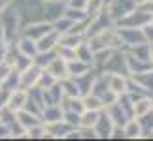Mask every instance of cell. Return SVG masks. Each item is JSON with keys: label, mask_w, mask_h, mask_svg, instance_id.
I'll use <instances>...</instances> for the list:
<instances>
[{"label": "cell", "mask_w": 153, "mask_h": 141, "mask_svg": "<svg viewBox=\"0 0 153 141\" xmlns=\"http://www.w3.org/2000/svg\"><path fill=\"white\" fill-rule=\"evenodd\" d=\"M51 30H53V23H49V21H34L25 28V36L36 42V40H40L42 36H45V34L51 32Z\"/></svg>", "instance_id": "7a4b0ae2"}, {"label": "cell", "mask_w": 153, "mask_h": 141, "mask_svg": "<svg viewBox=\"0 0 153 141\" xmlns=\"http://www.w3.org/2000/svg\"><path fill=\"white\" fill-rule=\"evenodd\" d=\"M45 2H61V0H45Z\"/></svg>", "instance_id": "30bf717a"}, {"label": "cell", "mask_w": 153, "mask_h": 141, "mask_svg": "<svg viewBox=\"0 0 153 141\" xmlns=\"http://www.w3.org/2000/svg\"><path fill=\"white\" fill-rule=\"evenodd\" d=\"M111 130H114V122L110 120V117L108 115H100L98 117V120H97V124H95V134H97V137H110L111 136Z\"/></svg>", "instance_id": "5b68a950"}, {"label": "cell", "mask_w": 153, "mask_h": 141, "mask_svg": "<svg viewBox=\"0 0 153 141\" xmlns=\"http://www.w3.org/2000/svg\"><path fill=\"white\" fill-rule=\"evenodd\" d=\"M0 2H2V0H0Z\"/></svg>", "instance_id": "7c38bea8"}, {"label": "cell", "mask_w": 153, "mask_h": 141, "mask_svg": "<svg viewBox=\"0 0 153 141\" xmlns=\"http://www.w3.org/2000/svg\"><path fill=\"white\" fill-rule=\"evenodd\" d=\"M48 72H49L57 81H62V79L70 77V75H68V62L64 60V58H61L59 55L48 64Z\"/></svg>", "instance_id": "277c9868"}, {"label": "cell", "mask_w": 153, "mask_h": 141, "mask_svg": "<svg viewBox=\"0 0 153 141\" xmlns=\"http://www.w3.org/2000/svg\"><path fill=\"white\" fill-rule=\"evenodd\" d=\"M17 49H19L25 57L34 58V57H36V53H38V45H36V42H34V40L23 36L19 42H17Z\"/></svg>", "instance_id": "8992f818"}, {"label": "cell", "mask_w": 153, "mask_h": 141, "mask_svg": "<svg viewBox=\"0 0 153 141\" xmlns=\"http://www.w3.org/2000/svg\"><path fill=\"white\" fill-rule=\"evenodd\" d=\"M40 73H42V66L38 64H30L23 70V73H19V89L23 90H32L38 87V79H40Z\"/></svg>", "instance_id": "6da1fadb"}, {"label": "cell", "mask_w": 153, "mask_h": 141, "mask_svg": "<svg viewBox=\"0 0 153 141\" xmlns=\"http://www.w3.org/2000/svg\"><path fill=\"white\" fill-rule=\"evenodd\" d=\"M123 134L125 137H142V126L136 119H128L123 124Z\"/></svg>", "instance_id": "9c48e42d"}, {"label": "cell", "mask_w": 153, "mask_h": 141, "mask_svg": "<svg viewBox=\"0 0 153 141\" xmlns=\"http://www.w3.org/2000/svg\"><path fill=\"white\" fill-rule=\"evenodd\" d=\"M138 2H140V0H138Z\"/></svg>", "instance_id": "4fadbf2b"}, {"label": "cell", "mask_w": 153, "mask_h": 141, "mask_svg": "<svg viewBox=\"0 0 153 141\" xmlns=\"http://www.w3.org/2000/svg\"><path fill=\"white\" fill-rule=\"evenodd\" d=\"M89 68H91V64L79 60V58L68 60V75H70V77H79V75H83V73L89 72Z\"/></svg>", "instance_id": "52a82bcc"}, {"label": "cell", "mask_w": 153, "mask_h": 141, "mask_svg": "<svg viewBox=\"0 0 153 141\" xmlns=\"http://www.w3.org/2000/svg\"><path fill=\"white\" fill-rule=\"evenodd\" d=\"M151 62H153V45H151Z\"/></svg>", "instance_id": "8fae6325"}, {"label": "cell", "mask_w": 153, "mask_h": 141, "mask_svg": "<svg viewBox=\"0 0 153 141\" xmlns=\"http://www.w3.org/2000/svg\"><path fill=\"white\" fill-rule=\"evenodd\" d=\"M27 96H28V92L27 90H23V89H13V90H10V96H8V104H6V107H8L11 113H17L19 109L25 107V102H27Z\"/></svg>", "instance_id": "3957f363"}, {"label": "cell", "mask_w": 153, "mask_h": 141, "mask_svg": "<svg viewBox=\"0 0 153 141\" xmlns=\"http://www.w3.org/2000/svg\"><path fill=\"white\" fill-rule=\"evenodd\" d=\"M151 109H153V102L148 96H140L134 100V117H142Z\"/></svg>", "instance_id": "ba28073f"}]
</instances>
